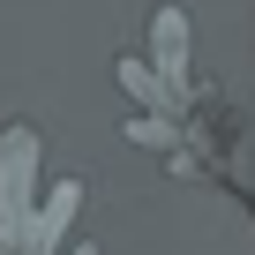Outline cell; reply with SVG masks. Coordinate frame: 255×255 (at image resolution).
Segmentation results:
<instances>
[{"label":"cell","mask_w":255,"mask_h":255,"mask_svg":"<svg viewBox=\"0 0 255 255\" xmlns=\"http://www.w3.org/2000/svg\"><path fill=\"white\" fill-rule=\"evenodd\" d=\"M38 165V135L30 128H8V135H0V218L8 225H30V173Z\"/></svg>","instance_id":"obj_1"}]
</instances>
